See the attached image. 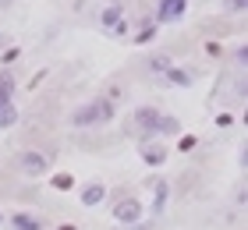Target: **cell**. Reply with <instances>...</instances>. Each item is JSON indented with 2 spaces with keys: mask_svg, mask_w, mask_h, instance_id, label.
<instances>
[{
  "mask_svg": "<svg viewBox=\"0 0 248 230\" xmlns=\"http://www.w3.org/2000/svg\"><path fill=\"white\" fill-rule=\"evenodd\" d=\"M61 230H78V227H61Z\"/></svg>",
  "mask_w": 248,
  "mask_h": 230,
  "instance_id": "17",
  "label": "cell"
},
{
  "mask_svg": "<svg viewBox=\"0 0 248 230\" xmlns=\"http://www.w3.org/2000/svg\"><path fill=\"white\" fill-rule=\"evenodd\" d=\"M53 184L64 191V188H71V177H67V174H57V177H53Z\"/></svg>",
  "mask_w": 248,
  "mask_h": 230,
  "instance_id": "14",
  "label": "cell"
},
{
  "mask_svg": "<svg viewBox=\"0 0 248 230\" xmlns=\"http://www.w3.org/2000/svg\"><path fill=\"white\" fill-rule=\"evenodd\" d=\"M135 124H139V131L145 138H153V135H177V131H181V121H177V117L160 113L153 107H139V110H135Z\"/></svg>",
  "mask_w": 248,
  "mask_h": 230,
  "instance_id": "1",
  "label": "cell"
},
{
  "mask_svg": "<svg viewBox=\"0 0 248 230\" xmlns=\"http://www.w3.org/2000/svg\"><path fill=\"white\" fill-rule=\"evenodd\" d=\"M114 216H117V223H139L142 220V202L139 199H121L114 205Z\"/></svg>",
  "mask_w": 248,
  "mask_h": 230,
  "instance_id": "4",
  "label": "cell"
},
{
  "mask_svg": "<svg viewBox=\"0 0 248 230\" xmlns=\"http://www.w3.org/2000/svg\"><path fill=\"white\" fill-rule=\"evenodd\" d=\"M156 195H160V199H156V209H163L167 205V184H156Z\"/></svg>",
  "mask_w": 248,
  "mask_h": 230,
  "instance_id": "13",
  "label": "cell"
},
{
  "mask_svg": "<svg viewBox=\"0 0 248 230\" xmlns=\"http://www.w3.org/2000/svg\"><path fill=\"white\" fill-rule=\"evenodd\" d=\"M11 223H15V230H43V223L36 220V216H25V213H15Z\"/></svg>",
  "mask_w": 248,
  "mask_h": 230,
  "instance_id": "9",
  "label": "cell"
},
{
  "mask_svg": "<svg viewBox=\"0 0 248 230\" xmlns=\"http://www.w3.org/2000/svg\"><path fill=\"white\" fill-rule=\"evenodd\" d=\"M227 7H231V11H245L248 0H227Z\"/></svg>",
  "mask_w": 248,
  "mask_h": 230,
  "instance_id": "15",
  "label": "cell"
},
{
  "mask_svg": "<svg viewBox=\"0 0 248 230\" xmlns=\"http://www.w3.org/2000/svg\"><path fill=\"white\" fill-rule=\"evenodd\" d=\"M21 170H25L29 177H39V174L50 170V159L43 153H32V149H29V153H21Z\"/></svg>",
  "mask_w": 248,
  "mask_h": 230,
  "instance_id": "5",
  "label": "cell"
},
{
  "mask_svg": "<svg viewBox=\"0 0 248 230\" xmlns=\"http://www.w3.org/2000/svg\"><path fill=\"white\" fill-rule=\"evenodd\" d=\"M117 21H121V7L114 4V7H107V11H103V25H107V32H110V29H114V25H117Z\"/></svg>",
  "mask_w": 248,
  "mask_h": 230,
  "instance_id": "11",
  "label": "cell"
},
{
  "mask_svg": "<svg viewBox=\"0 0 248 230\" xmlns=\"http://www.w3.org/2000/svg\"><path fill=\"white\" fill-rule=\"evenodd\" d=\"M110 117H114V99H93L71 113V124L75 128H96V124H107Z\"/></svg>",
  "mask_w": 248,
  "mask_h": 230,
  "instance_id": "2",
  "label": "cell"
},
{
  "mask_svg": "<svg viewBox=\"0 0 248 230\" xmlns=\"http://www.w3.org/2000/svg\"><path fill=\"white\" fill-rule=\"evenodd\" d=\"M0 7H11V0H0Z\"/></svg>",
  "mask_w": 248,
  "mask_h": 230,
  "instance_id": "16",
  "label": "cell"
},
{
  "mask_svg": "<svg viewBox=\"0 0 248 230\" xmlns=\"http://www.w3.org/2000/svg\"><path fill=\"white\" fill-rule=\"evenodd\" d=\"M139 149H142V159L149 167H160L163 159H167V149H160V145H149V142H139Z\"/></svg>",
  "mask_w": 248,
  "mask_h": 230,
  "instance_id": "7",
  "label": "cell"
},
{
  "mask_svg": "<svg viewBox=\"0 0 248 230\" xmlns=\"http://www.w3.org/2000/svg\"><path fill=\"white\" fill-rule=\"evenodd\" d=\"M82 202L85 205H99V202H103V184H89V188H82Z\"/></svg>",
  "mask_w": 248,
  "mask_h": 230,
  "instance_id": "10",
  "label": "cell"
},
{
  "mask_svg": "<svg viewBox=\"0 0 248 230\" xmlns=\"http://www.w3.org/2000/svg\"><path fill=\"white\" fill-rule=\"evenodd\" d=\"M18 121V107H15V78L0 75V128H11Z\"/></svg>",
  "mask_w": 248,
  "mask_h": 230,
  "instance_id": "3",
  "label": "cell"
},
{
  "mask_svg": "<svg viewBox=\"0 0 248 230\" xmlns=\"http://www.w3.org/2000/svg\"><path fill=\"white\" fill-rule=\"evenodd\" d=\"M156 36V21H149V25H142V32H139V43H149Z\"/></svg>",
  "mask_w": 248,
  "mask_h": 230,
  "instance_id": "12",
  "label": "cell"
},
{
  "mask_svg": "<svg viewBox=\"0 0 248 230\" xmlns=\"http://www.w3.org/2000/svg\"><path fill=\"white\" fill-rule=\"evenodd\" d=\"M188 11V0H160L156 4V21H177Z\"/></svg>",
  "mask_w": 248,
  "mask_h": 230,
  "instance_id": "6",
  "label": "cell"
},
{
  "mask_svg": "<svg viewBox=\"0 0 248 230\" xmlns=\"http://www.w3.org/2000/svg\"><path fill=\"white\" fill-rule=\"evenodd\" d=\"M163 78L170 85H181V89H188L191 85V75L188 71H181V67H163Z\"/></svg>",
  "mask_w": 248,
  "mask_h": 230,
  "instance_id": "8",
  "label": "cell"
}]
</instances>
